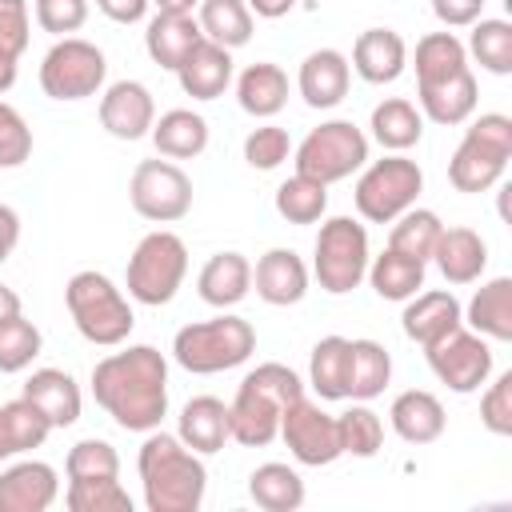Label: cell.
Returning a JSON list of instances; mask_svg holds the SVG:
<instances>
[{
	"mask_svg": "<svg viewBox=\"0 0 512 512\" xmlns=\"http://www.w3.org/2000/svg\"><path fill=\"white\" fill-rule=\"evenodd\" d=\"M96 404L124 432H152L168 416V360L152 344H132L92 368Z\"/></svg>",
	"mask_w": 512,
	"mask_h": 512,
	"instance_id": "obj_1",
	"label": "cell"
},
{
	"mask_svg": "<svg viewBox=\"0 0 512 512\" xmlns=\"http://www.w3.org/2000/svg\"><path fill=\"white\" fill-rule=\"evenodd\" d=\"M136 468H140L148 512H196L204 504L208 468L200 452H192L180 436L152 428L148 440L140 444Z\"/></svg>",
	"mask_w": 512,
	"mask_h": 512,
	"instance_id": "obj_2",
	"label": "cell"
},
{
	"mask_svg": "<svg viewBox=\"0 0 512 512\" xmlns=\"http://www.w3.org/2000/svg\"><path fill=\"white\" fill-rule=\"evenodd\" d=\"M304 396V384L300 376L288 368V364H256L240 388H236V400L228 404V428H232V440L244 444V448H264L276 440L280 432V416L292 400Z\"/></svg>",
	"mask_w": 512,
	"mask_h": 512,
	"instance_id": "obj_3",
	"label": "cell"
},
{
	"mask_svg": "<svg viewBox=\"0 0 512 512\" xmlns=\"http://www.w3.org/2000/svg\"><path fill=\"white\" fill-rule=\"evenodd\" d=\"M256 352V328L244 316H212V320H196L184 324L172 340V356L184 372L196 376H212V372H228L236 364H244Z\"/></svg>",
	"mask_w": 512,
	"mask_h": 512,
	"instance_id": "obj_4",
	"label": "cell"
},
{
	"mask_svg": "<svg viewBox=\"0 0 512 512\" xmlns=\"http://www.w3.org/2000/svg\"><path fill=\"white\" fill-rule=\"evenodd\" d=\"M64 304H68V316L76 324V332L88 340V344H100V348H116L128 340L136 316H132V304L124 300V292L104 276V272H76L68 284H64Z\"/></svg>",
	"mask_w": 512,
	"mask_h": 512,
	"instance_id": "obj_5",
	"label": "cell"
},
{
	"mask_svg": "<svg viewBox=\"0 0 512 512\" xmlns=\"http://www.w3.org/2000/svg\"><path fill=\"white\" fill-rule=\"evenodd\" d=\"M512 160V120L504 112H484L468 124L460 148L448 160V180L456 192H488Z\"/></svg>",
	"mask_w": 512,
	"mask_h": 512,
	"instance_id": "obj_6",
	"label": "cell"
},
{
	"mask_svg": "<svg viewBox=\"0 0 512 512\" xmlns=\"http://www.w3.org/2000/svg\"><path fill=\"white\" fill-rule=\"evenodd\" d=\"M184 272H188V248L176 232H148L136 252L128 256V296L148 304V308H160L176 296V288L184 284Z\"/></svg>",
	"mask_w": 512,
	"mask_h": 512,
	"instance_id": "obj_7",
	"label": "cell"
},
{
	"mask_svg": "<svg viewBox=\"0 0 512 512\" xmlns=\"http://www.w3.org/2000/svg\"><path fill=\"white\" fill-rule=\"evenodd\" d=\"M424 188V172L416 160L408 156H384V160H372L364 168V176L356 180V212L368 220V224H392L400 212H408L416 204Z\"/></svg>",
	"mask_w": 512,
	"mask_h": 512,
	"instance_id": "obj_8",
	"label": "cell"
},
{
	"mask_svg": "<svg viewBox=\"0 0 512 512\" xmlns=\"http://www.w3.org/2000/svg\"><path fill=\"white\" fill-rule=\"evenodd\" d=\"M368 232L360 220L352 216H332L320 224V236H316V256H312V272L320 280L324 292L332 296H344L352 292L364 272H368Z\"/></svg>",
	"mask_w": 512,
	"mask_h": 512,
	"instance_id": "obj_9",
	"label": "cell"
},
{
	"mask_svg": "<svg viewBox=\"0 0 512 512\" xmlns=\"http://www.w3.org/2000/svg\"><path fill=\"white\" fill-rule=\"evenodd\" d=\"M364 160H368V136L352 120H324L296 148V172L320 184H336L352 176L356 168H364Z\"/></svg>",
	"mask_w": 512,
	"mask_h": 512,
	"instance_id": "obj_10",
	"label": "cell"
},
{
	"mask_svg": "<svg viewBox=\"0 0 512 512\" xmlns=\"http://www.w3.org/2000/svg\"><path fill=\"white\" fill-rule=\"evenodd\" d=\"M108 60L92 40L60 36L40 60V88L52 100H84L104 88Z\"/></svg>",
	"mask_w": 512,
	"mask_h": 512,
	"instance_id": "obj_11",
	"label": "cell"
},
{
	"mask_svg": "<svg viewBox=\"0 0 512 512\" xmlns=\"http://www.w3.org/2000/svg\"><path fill=\"white\" fill-rule=\"evenodd\" d=\"M132 208L152 224H172L192 208V180L172 160H140L128 184Z\"/></svg>",
	"mask_w": 512,
	"mask_h": 512,
	"instance_id": "obj_12",
	"label": "cell"
},
{
	"mask_svg": "<svg viewBox=\"0 0 512 512\" xmlns=\"http://www.w3.org/2000/svg\"><path fill=\"white\" fill-rule=\"evenodd\" d=\"M424 356H428L432 376L440 384H448L452 392H460V396L476 392L492 376V348H488V340L480 332H468L464 324L452 328L448 336H440L436 344H428Z\"/></svg>",
	"mask_w": 512,
	"mask_h": 512,
	"instance_id": "obj_13",
	"label": "cell"
},
{
	"mask_svg": "<svg viewBox=\"0 0 512 512\" xmlns=\"http://www.w3.org/2000/svg\"><path fill=\"white\" fill-rule=\"evenodd\" d=\"M288 452L308 464V468H324L332 460H340V432H336V416H328L320 404H312L308 396L292 400L280 416V432H276Z\"/></svg>",
	"mask_w": 512,
	"mask_h": 512,
	"instance_id": "obj_14",
	"label": "cell"
},
{
	"mask_svg": "<svg viewBox=\"0 0 512 512\" xmlns=\"http://www.w3.org/2000/svg\"><path fill=\"white\" fill-rule=\"evenodd\" d=\"M156 100L140 80H116L100 96V124L116 140H140L152 132Z\"/></svg>",
	"mask_w": 512,
	"mask_h": 512,
	"instance_id": "obj_15",
	"label": "cell"
},
{
	"mask_svg": "<svg viewBox=\"0 0 512 512\" xmlns=\"http://www.w3.org/2000/svg\"><path fill=\"white\" fill-rule=\"evenodd\" d=\"M56 496L60 480L44 460H20L0 472V512H48Z\"/></svg>",
	"mask_w": 512,
	"mask_h": 512,
	"instance_id": "obj_16",
	"label": "cell"
},
{
	"mask_svg": "<svg viewBox=\"0 0 512 512\" xmlns=\"http://www.w3.org/2000/svg\"><path fill=\"white\" fill-rule=\"evenodd\" d=\"M252 284H256V296L272 308H288V304H300L304 292H308V268L304 260L292 252V248H268L256 268H252Z\"/></svg>",
	"mask_w": 512,
	"mask_h": 512,
	"instance_id": "obj_17",
	"label": "cell"
},
{
	"mask_svg": "<svg viewBox=\"0 0 512 512\" xmlns=\"http://www.w3.org/2000/svg\"><path fill=\"white\" fill-rule=\"evenodd\" d=\"M348 80H352L348 56L336 52V48H316V52L304 56L296 88H300L308 108H336L348 96Z\"/></svg>",
	"mask_w": 512,
	"mask_h": 512,
	"instance_id": "obj_18",
	"label": "cell"
},
{
	"mask_svg": "<svg viewBox=\"0 0 512 512\" xmlns=\"http://www.w3.org/2000/svg\"><path fill=\"white\" fill-rule=\"evenodd\" d=\"M404 304H408L404 316H400L404 336L416 340L420 348L436 344L440 336H448L452 328L464 324V308H460V300L452 292H416Z\"/></svg>",
	"mask_w": 512,
	"mask_h": 512,
	"instance_id": "obj_19",
	"label": "cell"
},
{
	"mask_svg": "<svg viewBox=\"0 0 512 512\" xmlns=\"http://www.w3.org/2000/svg\"><path fill=\"white\" fill-rule=\"evenodd\" d=\"M408 64L404 36L392 28H364L352 44V68L368 84H392Z\"/></svg>",
	"mask_w": 512,
	"mask_h": 512,
	"instance_id": "obj_20",
	"label": "cell"
},
{
	"mask_svg": "<svg viewBox=\"0 0 512 512\" xmlns=\"http://www.w3.org/2000/svg\"><path fill=\"white\" fill-rule=\"evenodd\" d=\"M176 80L180 88L192 96V100H216L224 96V88L232 84V52L212 44V40H200L176 68Z\"/></svg>",
	"mask_w": 512,
	"mask_h": 512,
	"instance_id": "obj_21",
	"label": "cell"
},
{
	"mask_svg": "<svg viewBox=\"0 0 512 512\" xmlns=\"http://www.w3.org/2000/svg\"><path fill=\"white\" fill-rule=\"evenodd\" d=\"M416 96H420V116H428L432 124H464L476 112L480 84H476L472 68H464L448 80L416 84Z\"/></svg>",
	"mask_w": 512,
	"mask_h": 512,
	"instance_id": "obj_22",
	"label": "cell"
},
{
	"mask_svg": "<svg viewBox=\"0 0 512 512\" xmlns=\"http://www.w3.org/2000/svg\"><path fill=\"white\" fill-rule=\"evenodd\" d=\"M432 260L448 284H472L488 268V244L472 228H440Z\"/></svg>",
	"mask_w": 512,
	"mask_h": 512,
	"instance_id": "obj_23",
	"label": "cell"
},
{
	"mask_svg": "<svg viewBox=\"0 0 512 512\" xmlns=\"http://www.w3.org/2000/svg\"><path fill=\"white\" fill-rule=\"evenodd\" d=\"M24 400H32L52 428H68L80 420V384L64 368H36L24 380Z\"/></svg>",
	"mask_w": 512,
	"mask_h": 512,
	"instance_id": "obj_24",
	"label": "cell"
},
{
	"mask_svg": "<svg viewBox=\"0 0 512 512\" xmlns=\"http://www.w3.org/2000/svg\"><path fill=\"white\" fill-rule=\"evenodd\" d=\"M196 288H200V300L212 304V308L240 304L248 296V288H252L248 256L244 252H216V256H208V264L196 276Z\"/></svg>",
	"mask_w": 512,
	"mask_h": 512,
	"instance_id": "obj_25",
	"label": "cell"
},
{
	"mask_svg": "<svg viewBox=\"0 0 512 512\" xmlns=\"http://www.w3.org/2000/svg\"><path fill=\"white\" fill-rule=\"evenodd\" d=\"M192 452L200 456H212L224 448V440H232V428H228V404L216 400V396H192L184 408H180V432H176Z\"/></svg>",
	"mask_w": 512,
	"mask_h": 512,
	"instance_id": "obj_26",
	"label": "cell"
},
{
	"mask_svg": "<svg viewBox=\"0 0 512 512\" xmlns=\"http://www.w3.org/2000/svg\"><path fill=\"white\" fill-rule=\"evenodd\" d=\"M388 420H392V428H396L400 440H408V444H432L444 432V404L432 392H424V388H408V392H400L392 400Z\"/></svg>",
	"mask_w": 512,
	"mask_h": 512,
	"instance_id": "obj_27",
	"label": "cell"
},
{
	"mask_svg": "<svg viewBox=\"0 0 512 512\" xmlns=\"http://www.w3.org/2000/svg\"><path fill=\"white\" fill-rule=\"evenodd\" d=\"M200 40H204V32H200L196 16H172V12H156V16L148 20V32H144L148 56H152L160 68H168V72H176L180 60H184Z\"/></svg>",
	"mask_w": 512,
	"mask_h": 512,
	"instance_id": "obj_28",
	"label": "cell"
},
{
	"mask_svg": "<svg viewBox=\"0 0 512 512\" xmlns=\"http://www.w3.org/2000/svg\"><path fill=\"white\" fill-rule=\"evenodd\" d=\"M152 144L168 160H192L208 148V120L192 108H172L160 120H152Z\"/></svg>",
	"mask_w": 512,
	"mask_h": 512,
	"instance_id": "obj_29",
	"label": "cell"
},
{
	"mask_svg": "<svg viewBox=\"0 0 512 512\" xmlns=\"http://www.w3.org/2000/svg\"><path fill=\"white\" fill-rule=\"evenodd\" d=\"M236 100H240V108L248 116H260V120L276 116L288 104V76H284V68L268 64V60L248 64L240 72V80H236Z\"/></svg>",
	"mask_w": 512,
	"mask_h": 512,
	"instance_id": "obj_30",
	"label": "cell"
},
{
	"mask_svg": "<svg viewBox=\"0 0 512 512\" xmlns=\"http://www.w3.org/2000/svg\"><path fill=\"white\" fill-rule=\"evenodd\" d=\"M464 320L484 340H512V276H496L476 288Z\"/></svg>",
	"mask_w": 512,
	"mask_h": 512,
	"instance_id": "obj_31",
	"label": "cell"
},
{
	"mask_svg": "<svg viewBox=\"0 0 512 512\" xmlns=\"http://www.w3.org/2000/svg\"><path fill=\"white\" fill-rule=\"evenodd\" d=\"M372 136H376V144L380 148H388V152H408L412 144H420V136H424V116H420V108L412 104V100H404V96H388V100H380L376 108H372Z\"/></svg>",
	"mask_w": 512,
	"mask_h": 512,
	"instance_id": "obj_32",
	"label": "cell"
},
{
	"mask_svg": "<svg viewBox=\"0 0 512 512\" xmlns=\"http://www.w3.org/2000/svg\"><path fill=\"white\" fill-rule=\"evenodd\" d=\"M348 368H352V340H344V336L316 340L308 380L320 400H348Z\"/></svg>",
	"mask_w": 512,
	"mask_h": 512,
	"instance_id": "obj_33",
	"label": "cell"
},
{
	"mask_svg": "<svg viewBox=\"0 0 512 512\" xmlns=\"http://www.w3.org/2000/svg\"><path fill=\"white\" fill-rule=\"evenodd\" d=\"M248 496L264 512H296L304 504V480H300L296 468H288L280 460H268L248 476Z\"/></svg>",
	"mask_w": 512,
	"mask_h": 512,
	"instance_id": "obj_34",
	"label": "cell"
},
{
	"mask_svg": "<svg viewBox=\"0 0 512 512\" xmlns=\"http://www.w3.org/2000/svg\"><path fill=\"white\" fill-rule=\"evenodd\" d=\"M48 432H52V424L44 420V412L32 400L20 396V400L0 404V460L40 448L48 440Z\"/></svg>",
	"mask_w": 512,
	"mask_h": 512,
	"instance_id": "obj_35",
	"label": "cell"
},
{
	"mask_svg": "<svg viewBox=\"0 0 512 512\" xmlns=\"http://www.w3.org/2000/svg\"><path fill=\"white\" fill-rule=\"evenodd\" d=\"M376 288L380 300H408L424 288V264L412 260V256H400L392 248H384L380 256L368 260V272H364Z\"/></svg>",
	"mask_w": 512,
	"mask_h": 512,
	"instance_id": "obj_36",
	"label": "cell"
},
{
	"mask_svg": "<svg viewBox=\"0 0 512 512\" xmlns=\"http://www.w3.org/2000/svg\"><path fill=\"white\" fill-rule=\"evenodd\" d=\"M196 24H200L204 40H212L228 52L252 40V12L244 0H200Z\"/></svg>",
	"mask_w": 512,
	"mask_h": 512,
	"instance_id": "obj_37",
	"label": "cell"
},
{
	"mask_svg": "<svg viewBox=\"0 0 512 512\" xmlns=\"http://www.w3.org/2000/svg\"><path fill=\"white\" fill-rule=\"evenodd\" d=\"M468 68V48L452 32H428L416 40V84H436Z\"/></svg>",
	"mask_w": 512,
	"mask_h": 512,
	"instance_id": "obj_38",
	"label": "cell"
},
{
	"mask_svg": "<svg viewBox=\"0 0 512 512\" xmlns=\"http://www.w3.org/2000/svg\"><path fill=\"white\" fill-rule=\"evenodd\" d=\"M440 228H444V224H440V216H436L432 208H416V204H412L408 212L396 216V224H392V232H388V248L400 252V256H412V260L428 264Z\"/></svg>",
	"mask_w": 512,
	"mask_h": 512,
	"instance_id": "obj_39",
	"label": "cell"
},
{
	"mask_svg": "<svg viewBox=\"0 0 512 512\" xmlns=\"http://www.w3.org/2000/svg\"><path fill=\"white\" fill-rule=\"evenodd\" d=\"M392 380V356L376 340H352V368H348V396L372 400Z\"/></svg>",
	"mask_w": 512,
	"mask_h": 512,
	"instance_id": "obj_40",
	"label": "cell"
},
{
	"mask_svg": "<svg viewBox=\"0 0 512 512\" xmlns=\"http://www.w3.org/2000/svg\"><path fill=\"white\" fill-rule=\"evenodd\" d=\"M276 212L288 224H316L328 212V184L312 180V176H288L276 188Z\"/></svg>",
	"mask_w": 512,
	"mask_h": 512,
	"instance_id": "obj_41",
	"label": "cell"
},
{
	"mask_svg": "<svg viewBox=\"0 0 512 512\" xmlns=\"http://www.w3.org/2000/svg\"><path fill=\"white\" fill-rule=\"evenodd\" d=\"M336 432H340V452H344V456L368 460V456H376L380 444H384V420H380L364 400L336 416Z\"/></svg>",
	"mask_w": 512,
	"mask_h": 512,
	"instance_id": "obj_42",
	"label": "cell"
},
{
	"mask_svg": "<svg viewBox=\"0 0 512 512\" xmlns=\"http://www.w3.org/2000/svg\"><path fill=\"white\" fill-rule=\"evenodd\" d=\"M468 52L480 60L484 72L508 76L512 72V24L508 20H476L468 36Z\"/></svg>",
	"mask_w": 512,
	"mask_h": 512,
	"instance_id": "obj_43",
	"label": "cell"
},
{
	"mask_svg": "<svg viewBox=\"0 0 512 512\" xmlns=\"http://www.w3.org/2000/svg\"><path fill=\"white\" fill-rule=\"evenodd\" d=\"M64 504L72 512H132V496L120 488L116 476H84L68 480Z\"/></svg>",
	"mask_w": 512,
	"mask_h": 512,
	"instance_id": "obj_44",
	"label": "cell"
},
{
	"mask_svg": "<svg viewBox=\"0 0 512 512\" xmlns=\"http://www.w3.org/2000/svg\"><path fill=\"white\" fill-rule=\"evenodd\" d=\"M40 344L44 336L32 320H24V312L0 320V372H24L40 356Z\"/></svg>",
	"mask_w": 512,
	"mask_h": 512,
	"instance_id": "obj_45",
	"label": "cell"
},
{
	"mask_svg": "<svg viewBox=\"0 0 512 512\" xmlns=\"http://www.w3.org/2000/svg\"><path fill=\"white\" fill-rule=\"evenodd\" d=\"M64 472L68 480H84V476H120V456L108 440H80L68 448V460H64Z\"/></svg>",
	"mask_w": 512,
	"mask_h": 512,
	"instance_id": "obj_46",
	"label": "cell"
},
{
	"mask_svg": "<svg viewBox=\"0 0 512 512\" xmlns=\"http://www.w3.org/2000/svg\"><path fill=\"white\" fill-rule=\"evenodd\" d=\"M288 156H292V140H288V132H284L280 124H260V128H252L248 140H244V160H248L252 168H260V172L280 168Z\"/></svg>",
	"mask_w": 512,
	"mask_h": 512,
	"instance_id": "obj_47",
	"label": "cell"
},
{
	"mask_svg": "<svg viewBox=\"0 0 512 512\" xmlns=\"http://www.w3.org/2000/svg\"><path fill=\"white\" fill-rule=\"evenodd\" d=\"M32 156V128L28 120L0 100V168H20Z\"/></svg>",
	"mask_w": 512,
	"mask_h": 512,
	"instance_id": "obj_48",
	"label": "cell"
},
{
	"mask_svg": "<svg viewBox=\"0 0 512 512\" xmlns=\"http://www.w3.org/2000/svg\"><path fill=\"white\" fill-rule=\"evenodd\" d=\"M480 420L492 436H512V372H500L496 384L480 396Z\"/></svg>",
	"mask_w": 512,
	"mask_h": 512,
	"instance_id": "obj_49",
	"label": "cell"
},
{
	"mask_svg": "<svg viewBox=\"0 0 512 512\" xmlns=\"http://www.w3.org/2000/svg\"><path fill=\"white\" fill-rule=\"evenodd\" d=\"M88 20V0H36V24L52 36L80 32Z\"/></svg>",
	"mask_w": 512,
	"mask_h": 512,
	"instance_id": "obj_50",
	"label": "cell"
},
{
	"mask_svg": "<svg viewBox=\"0 0 512 512\" xmlns=\"http://www.w3.org/2000/svg\"><path fill=\"white\" fill-rule=\"evenodd\" d=\"M28 0H0V48L20 56L28 48Z\"/></svg>",
	"mask_w": 512,
	"mask_h": 512,
	"instance_id": "obj_51",
	"label": "cell"
},
{
	"mask_svg": "<svg viewBox=\"0 0 512 512\" xmlns=\"http://www.w3.org/2000/svg\"><path fill=\"white\" fill-rule=\"evenodd\" d=\"M432 12L444 28H468L480 20L484 0H432Z\"/></svg>",
	"mask_w": 512,
	"mask_h": 512,
	"instance_id": "obj_52",
	"label": "cell"
},
{
	"mask_svg": "<svg viewBox=\"0 0 512 512\" xmlns=\"http://www.w3.org/2000/svg\"><path fill=\"white\" fill-rule=\"evenodd\" d=\"M152 0H96V8L116 24H140Z\"/></svg>",
	"mask_w": 512,
	"mask_h": 512,
	"instance_id": "obj_53",
	"label": "cell"
},
{
	"mask_svg": "<svg viewBox=\"0 0 512 512\" xmlns=\"http://www.w3.org/2000/svg\"><path fill=\"white\" fill-rule=\"evenodd\" d=\"M16 244H20V216H16V208L0 204V264L12 256Z\"/></svg>",
	"mask_w": 512,
	"mask_h": 512,
	"instance_id": "obj_54",
	"label": "cell"
},
{
	"mask_svg": "<svg viewBox=\"0 0 512 512\" xmlns=\"http://www.w3.org/2000/svg\"><path fill=\"white\" fill-rule=\"evenodd\" d=\"M244 4H248V12L264 16V20H280V16H288L296 8V0H244Z\"/></svg>",
	"mask_w": 512,
	"mask_h": 512,
	"instance_id": "obj_55",
	"label": "cell"
},
{
	"mask_svg": "<svg viewBox=\"0 0 512 512\" xmlns=\"http://www.w3.org/2000/svg\"><path fill=\"white\" fill-rule=\"evenodd\" d=\"M16 60H20V56H12V52L0 48V92H8V88L16 84Z\"/></svg>",
	"mask_w": 512,
	"mask_h": 512,
	"instance_id": "obj_56",
	"label": "cell"
},
{
	"mask_svg": "<svg viewBox=\"0 0 512 512\" xmlns=\"http://www.w3.org/2000/svg\"><path fill=\"white\" fill-rule=\"evenodd\" d=\"M156 12H172V16H192L200 8V0H152Z\"/></svg>",
	"mask_w": 512,
	"mask_h": 512,
	"instance_id": "obj_57",
	"label": "cell"
},
{
	"mask_svg": "<svg viewBox=\"0 0 512 512\" xmlns=\"http://www.w3.org/2000/svg\"><path fill=\"white\" fill-rule=\"evenodd\" d=\"M8 316H20V296L8 284H0V320H8Z\"/></svg>",
	"mask_w": 512,
	"mask_h": 512,
	"instance_id": "obj_58",
	"label": "cell"
}]
</instances>
